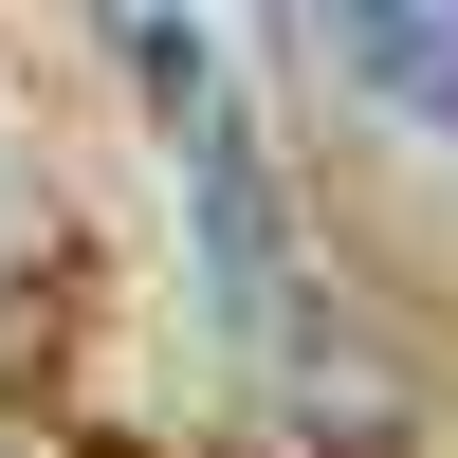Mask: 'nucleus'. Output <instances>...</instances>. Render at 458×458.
<instances>
[{"mask_svg": "<svg viewBox=\"0 0 458 458\" xmlns=\"http://www.w3.org/2000/svg\"><path fill=\"white\" fill-rule=\"evenodd\" d=\"M349 73L403 110V129L458 147V0H349Z\"/></svg>", "mask_w": 458, "mask_h": 458, "instance_id": "obj_1", "label": "nucleus"}]
</instances>
